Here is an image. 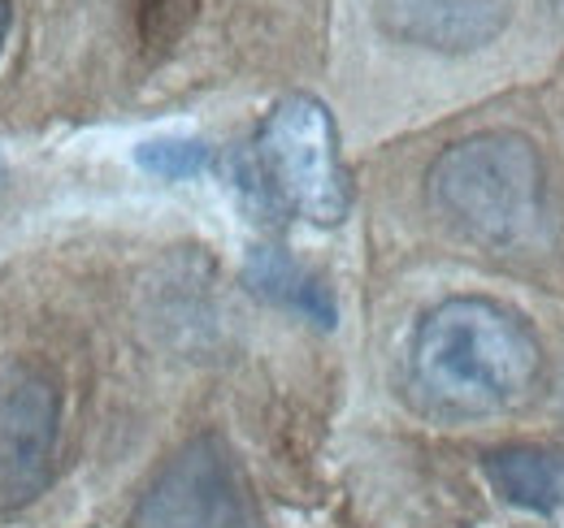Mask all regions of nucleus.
<instances>
[{"mask_svg": "<svg viewBox=\"0 0 564 528\" xmlns=\"http://www.w3.org/2000/svg\"><path fill=\"white\" fill-rule=\"evenodd\" d=\"M409 373L417 395L452 420L499 416L539 386L543 342L517 308L487 295H452L417 321Z\"/></svg>", "mask_w": 564, "mask_h": 528, "instance_id": "obj_1", "label": "nucleus"}, {"mask_svg": "<svg viewBox=\"0 0 564 528\" xmlns=\"http://www.w3.org/2000/svg\"><path fill=\"white\" fill-rule=\"evenodd\" d=\"M425 196L465 243L495 256H539L556 239L547 165L517 131L447 143L425 174Z\"/></svg>", "mask_w": 564, "mask_h": 528, "instance_id": "obj_2", "label": "nucleus"}, {"mask_svg": "<svg viewBox=\"0 0 564 528\" xmlns=\"http://www.w3.org/2000/svg\"><path fill=\"white\" fill-rule=\"evenodd\" d=\"M248 183L270 208L304 217L308 226H339L348 217L352 187L339 156V131L317 96L291 91L265 113L248 156Z\"/></svg>", "mask_w": 564, "mask_h": 528, "instance_id": "obj_3", "label": "nucleus"}, {"mask_svg": "<svg viewBox=\"0 0 564 528\" xmlns=\"http://www.w3.org/2000/svg\"><path fill=\"white\" fill-rule=\"evenodd\" d=\"M131 528H265L252 481L226 438L200 433L152 472Z\"/></svg>", "mask_w": 564, "mask_h": 528, "instance_id": "obj_4", "label": "nucleus"}, {"mask_svg": "<svg viewBox=\"0 0 564 528\" xmlns=\"http://www.w3.org/2000/svg\"><path fill=\"white\" fill-rule=\"evenodd\" d=\"M62 429L57 382L40 364L0 369V512L35 503L53 481Z\"/></svg>", "mask_w": 564, "mask_h": 528, "instance_id": "obj_5", "label": "nucleus"}, {"mask_svg": "<svg viewBox=\"0 0 564 528\" xmlns=\"http://www.w3.org/2000/svg\"><path fill=\"white\" fill-rule=\"evenodd\" d=\"M512 22V0H378V26L425 53H478Z\"/></svg>", "mask_w": 564, "mask_h": 528, "instance_id": "obj_6", "label": "nucleus"}, {"mask_svg": "<svg viewBox=\"0 0 564 528\" xmlns=\"http://www.w3.org/2000/svg\"><path fill=\"white\" fill-rule=\"evenodd\" d=\"M491 490L517 512L552 516L564 507V447L556 442H512L482 455Z\"/></svg>", "mask_w": 564, "mask_h": 528, "instance_id": "obj_7", "label": "nucleus"}, {"mask_svg": "<svg viewBox=\"0 0 564 528\" xmlns=\"http://www.w3.org/2000/svg\"><path fill=\"white\" fill-rule=\"evenodd\" d=\"M243 282H248L252 295H261L274 308H286V312L313 321L317 330H335L339 326V308H335L330 286L313 268L291 261L279 248H252L248 261H243Z\"/></svg>", "mask_w": 564, "mask_h": 528, "instance_id": "obj_8", "label": "nucleus"}, {"mask_svg": "<svg viewBox=\"0 0 564 528\" xmlns=\"http://www.w3.org/2000/svg\"><path fill=\"white\" fill-rule=\"evenodd\" d=\"M140 169L165 183H187L209 169V147L200 139H148L135 147Z\"/></svg>", "mask_w": 564, "mask_h": 528, "instance_id": "obj_9", "label": "nucleus"}, {"mask_svg": "<svg viewBox=\"0 0 564 528\" xmlns=\"http://www.w3.org/2000/svg\"><path fill=\"white\" fill-rule=\"evenodd\" d=\"M192 13V0H148V40H161Z\"/></svg>", "mask_w": 564, "mask_h": 528, "instance_id": "obj_10", "label": "nucleus"}, {"mask_svg": "<svg viewBox=\"0 0 564 528\" xmlns=\"http://www.w3.org/2000/svg\"><path fill=\"white\" fill-rule=\"evenodd\" d=\"M9 22H13V9H9V0H0V53H4V40H9Z\"/></svg>", "mask_w": 564, "mask_h": 528, "instance_id": "obj_11", "label": "nucleus"}]
</instances>
